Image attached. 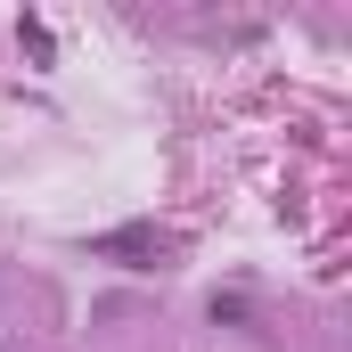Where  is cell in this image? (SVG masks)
Returning a JSON list of instances; mask_svg holds the SVG:
<instances>
[]
</instances>
